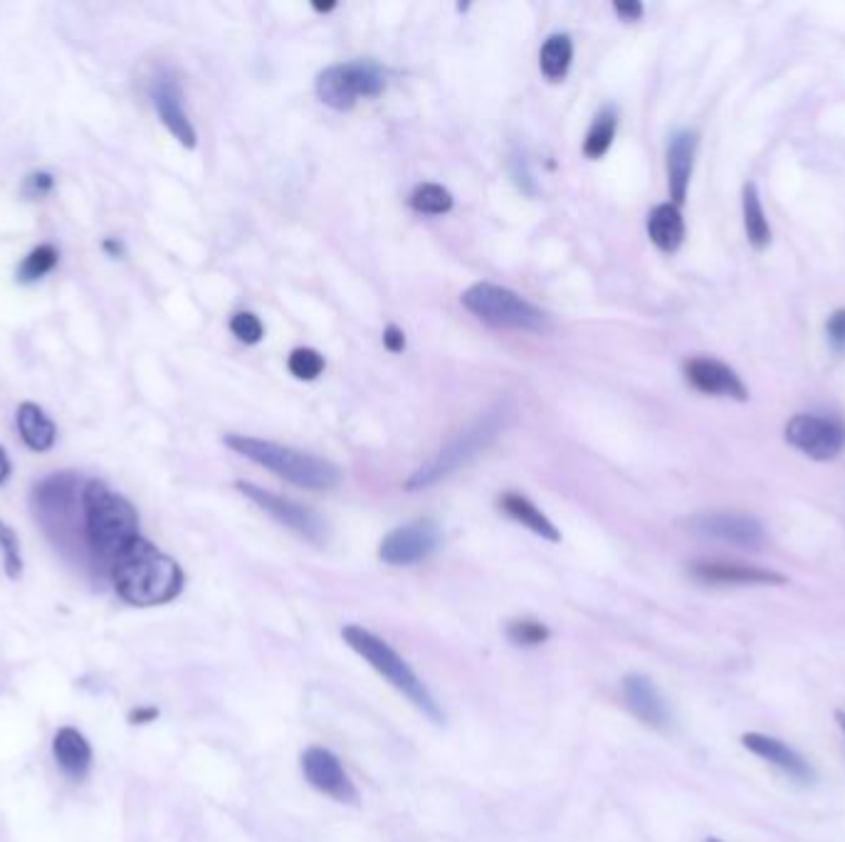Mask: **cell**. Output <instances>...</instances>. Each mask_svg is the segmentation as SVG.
Instances as JSON below:
<instances>
[{
  "label": "cell",
  "mask_w": 845,
  "mask_h": 842,
  "mask_svg": "<svg viewBox=\"0 0 845 842\" xmlns=\"http://www.w3.org/2000/svg\"><path fill=\"white\" fill-rule=\"evenodd\" d=\"M742 213H744V230H747L749 245H752L757 252L766 250L771 242V228H769V220H766L764 208H761L759 188L754 181L744 183Z\"/></svg>",
  "instance_id": "cell-23"
},
{
  "label": "cell",
  "mask_w": 845,
  "mask_h": 842,
  "mask_svg": "<svg viewBox=\"0 0 845 842\" xmlns=\"http://www.w3.org/2000/svg\"><path fill=\"white\" fill-rule=\"evenodd\" d=\"M571 60H574V42L569 35H551L539 52V67L549 82L564 80L571 70Z\"/></svg>",
  "instance_id": "cell-24"
},
{
  "label": "cell",
  "mask_w": 845,
  "mask_h": 842,
  "mask_svg": "<svg viewBox=\"0 0 845 842\" xmlns=\"http://www.w3.org/2000/svg\"><path fill=\"white\" fill-rule=\"evenodd\" d=\"M742 744L747 746L752 754H757L759 759L769 761L771 766H776L779 771H784L786 776H791L794 781L799 783H811L813 778V768L808 766L806 761L801 759L799 754H796L794 749H789V746L784 744V741L774 739V736H766V734H744L742 736Z\"/></svg>",
  "instance_id": "cell-18"
},
{
  "label": "cell",
  "mask_w": 845,
  "mask_h": 842,
  "mask_svg": "<svg viewBox=\"0 0 845 842\" xmlns=\"http://www.w3.org/2000/svg\"><path fill=\"white\" fill-rule=\"evenodd\" d=\"M685 381L697 393L715 398H734V401H749V391L742 378L727 363L710 359V356H695L685 361Z\"/></svg>",
  "instance_id": "cell-13"
},
{
  "label": "cell",
  "mask_w": 845,
  "mask_h": 842,
  "mask_svg": "<svg viewBox=\"0 0 845 842\" xmlns=\"http://www.w3.org/2000/svg\"><path fill=\"white\" fill-rule=\"evenodd\" d=\"M836 719H838V724H841V729L845 734V712H836Z\"/></svg>",
  "instance_id": "cell-40"
},
{
  "label": "cell",
  "mask_w": 845,
  "mask_h": 842,
  "mask_svg": "<svg viewBox=\"0 0 845 842\" xmlns=\"http://www.w3.org/2000/svg\"><path fill=\"white\" fill-rule=\"evenodd\" d=\"M230 331H233L243 344H260L262 336H265V326H262V321L257 319L253 312L235 314V317L230 319Z\"/></svg>",
  "instance_id": "cell-31"
},
{
  "label": "cell",
  "mask_w": 845,
  "mask_h": 842,
  "mask_svg": "<svg viewBox=\"0 0 845 842\" xmlns=\"http://www.w3.org/2000/svg\"><path fill=\"white\" fill-rule=\"evenodd\" d=\"M235 487L250 499V502L257 504L265 514H270L275 522H280L287 529H292L295 534L302 536V539L312 541V544H327L329 541V524L327 519L319 517L314 509L304 507V504L292 502V499L280 497V494H272L267 489L255 487L250 482H238Z\"/></svg>",
  "instance_id": "cell-8"
},
{
  "label": "cell",
  "mask_w": 845,
  "mask_h": 842,
  "mask_svg": "<svg viewBox=\"0 0 845 842\" xmlns=\"http://www.w3.org/2000/svg\"><path fill=\"white\" fill-rule=\"evenodd\" d=\"M314 8H317L319 13H327V10H334V3H329V5H314Z\"/></svg>",
  "instance_id": "cell-39"
},
{
  "label": "cell",
  "mask_w": 845,
  "mask_h": 842,
  "mask_svg": "<svg viewBox=\"0 0 845 842\" xmlns=\"http://www.w3.org/2000/svg\"><path fill=\"white\" fill-rule=\"evenodd\" d=\"M507 638L517 647H539L551 638V633L547 625L539 623V620L522 618L507 625Z\"/></svg>",
  "instance_id": "cell-28"
},
{
  "label": "cell",
  "mask_w": 845,
  "mask_h": 842,
  "mask_svg": "<svg viewBox=\"0 0 845 842\" xmlns=\"http://www.w3.org/2000/svg\"><path fill=\"white\" fill-rule=\"evenodd\" d=\"M82 509H85L87 541L94 554L107 561L117 556L139 539V514L134 504L122 494L112 492L104 482L89 480L82 489Z\"/></svg>",
  "instance_id": "cell-3"
},
{
  "label": "cell",
  "mask_w": 845,
  "mask_h": 842,
  "mask_svg": "<svg viewBox=\"0 0 845 842\" xmlns=\"http://www.w3.org/2000/svg\"><path fill=\"white\" fill-rule=\"evenodd\" d=\"M324 356L314 349H295L287 359V368L299 381H314L324 373Z\"/></svg>",
  "instance_id": "cell-29"
},
{
  "label": "cell",
  "mask_w": 845,
  "mask_h": 842,
  "mask_svg": "<svg viewBox=\"0 0 845 842\" xmlns=\"http://www.w3.org/2000/svg\"><path fill=\"white\" fill-rule=\"evenodd\" d=\"M687 529L700 539L719 541L737 549L757 551L764 546L766 531L759 519L739 512H705L687 519Z\"/></svg>",
  "instance_id": "cell-10"
},
{
  "label": "cell",
  "mask_w": 845,
  "mask_h": 842,
  "mask_svg": "<svg viewBox=\"0 0 845 842\" xmlns=\"http://www.w3.org/2000/svg\"><path fill=\"white\" fill-rule=\"evenodd\" d=\"M411 208L423 215H445L453 210V196L438 183H421L411 193Z\"/></svg>",
  "instance_id": "cell-27"
},
{
  "label": "cell",
  "mask_w": 845,
  "mask_h": 842,
  "mask_svg": "<svg viewBox=\"0 0 845 842\" xmlns=\"http://www.w3.org/2000/svg\"><path fill=\"white\" fill-rule=\"evenodd\" d=\"M15 423H18L20 438L28 445V450H52V445H55L57 440V425L52 423L50 415H47L38 403H20L18 413H15Z\"/></svg>",
  "instance_id": "cell-19"
},
{
  "label": "cell",
  "mask_w": 845,
  "mask_h": 842,
  "mask_svg": "<svg viewBox=\"0 0 845 842\" xmlns=\"http://www.w3.org/2000/svg\"><path fill=\"white\" fill-rule=\"evenodd\" d=\"M500 509L507 514L509 519H512V522L527 526L532 534L542 536V539H547V541H554V544H556V541H561L559 529H556V526L551 524V519L547 517V514H544L542 509L537 507V504L529 502L524 494H519V492L502 494Z\"/></svg>",
  "instance_id": "cell-21"
},
{
  "label": "cell",
  "mask_w": 845,
  "mask_h": 842,
  "mask_svg": "<svg viewBox=\"0 0 845 842\" xmlns=\"http://www.w3.org/2000/svg\"><path fill=\"white\" fill-rule=\"evenodd\" d=\"M828 344L836 354H845V309H836L826 321Z\"/></svg>",
  "instance_id": "cell-33"
},
{
  "label": "cell",
  "mask_w": 845,
  "mask_h": 842,
  "mask_svg": "<svg viewBox=\"0 0 845 842\" xmlns=\"http://www.w3.org/2000/svg\"><path fill=\"white\" fill-rule=\"evenodd\" d=\"M613 10L618 13V18L628 20V23L643 18V5L635 3V0H628V3H616V5H613Z\"/></svg>",
  "instance_id": "cell-35"
},
{
  "label": "cell",
  "mask_w": 845,
  "mask_h": 842,
  "mask_svg": "<svg viewBox=\"0 0 845 842\" xmlns=\"http://www.w3.org/2000/svg\"><path fill=\"white\" fill-rule=\"evenodd\" d=\"M690 576L712 586H784L786 576L737 561H695Z\"/></svg>",
  "instance_id": "cell-14"
},
{
  "label": "cell",
  "mask_w": 845,
  "mask_h": 842,
  "mask_svg": "<svg viewBox=\"0 0 845 842\" xmlns=\"http://www.w3.org/2000/svg\"><path fill=\"white\" fill-rule=\"evenodd\" d=\"M460 302H463V307L472 317L490 326H497V329L534 331V334H544V331L551 329L549 314H544L532 302L519 297L512 289L500 287V284H472L460 297Z\"/></svg>",
  "instance_id": "cell-6"
},
{
  "label": "cell",
  "mask_w": 845,
  "mask_h": 842,
  "mask_svg": "<svg viewBox=\"0 0 845 842\" xmlns=\"http://www.w3.org/2000/svg\"><path fill=\"white\" fill-rule=\"evenodd\" d=\"M784 438L794 450L816 462L838 457L845 447V425L838 418H821L813 413H796L786 423Z\"/></svg>",
  "instance_id": "cell-9"
},
{
  "label": "cell",
  "mask_w": 845,
  "mask_h": 842,
  "mask_svg": "<svg viewBox=\"0 0 845 842\" xmlns=\"http://www.w3.org/2000/svg\"><path fill=\"white\" fill-rule=\"evenodd\" d=\"M112 581L117 596L139 608L171 603L183 591L181 566L141 536L112 563Z\"/></svg>",
  "instance_id": "cell-1"
},
{
  "label": "cell",
  "mask_w": 845,
  "mask_h": 842,
  "mask_svg": "<svg viewBox=\"0 0 845 842\" xmlns=\"http://www.w3.org/2000/svg\"><path fill=\"white\" fill-rule=\"evenodd\" d=\"M0 549H3V559H5V573H8V578H18L20 573H23V559H20V541H18V534H15L13 529H10L8 524L0 522Z\"/></svg>",
  "instance_id": "cell-30"
},
{
  "label": "cell",
  "mask_w": 845,
  "mask_h": 842,
  "mask_svg": "<svg viewBox=\"0 0 845 842\" xmlns=\"http://www.w3.org/2000/svg\"><path fill=\"white\" fill-rule=\"evenodd\" d=\"M618 131V109L616 107H603L601 112L596 114L593 124L589 126V134L584 139V154L586 159L598 161L606 156V151L611 149L613 139H616Z\"/></svg>",
  "instance_id": "cell-25"
},
{
  "label": "cell",
  "mask_w": 845,
  "mask_h": 842,
  "mask_svg": "<svg viewBox=\"0 0 845 842\" xmlns=\"http://www.w3.org/2000/svg\"><path fill=\"white\" fill-rule=\"evenodd\" d=\"M57 260H60V252L55 250L52 245H38L33 247V250L25 255V260L20 262L18 267V282L23 284H33V282H40L45 275H50L52 270L57 267Z\"/></svg>",
  "instance_id": "cell-26"
},
{
  "label": "cell",
  "mask_w": 845,
  "mask_h": 842,
  "mask_svg": "<svg viewBox=\"0 0 845 842\" xmlns=\"http://www.w3.org/2000/svg\"><path fill=\"white\" fill-rule=\"evenodd\" d=\"M52 188H55V176L50 171H33L25 176L23 181V196L28 201H35V198L50 196Z\"/></svg>",
  "instance_id": "cell-32"
},
{
  "label": "cell",
  "mask_w": 845,
  "mask_h": 842,
  "mask_svg": "<svg viewBox=\"0 0 845 842\" xmlns=\"http://www.w3.org/2000/svg\"><path fill=\"white\" fill-rule=\"evenodd\" d=\"M52 751H55V759L67 776H87L89 766H92V749H89L87 739L80 731L72 729V726L57 731L55 741H52Z\"/></svg>",
  "instance_id": "cell-22"
},
{
  "label": "cell",
  "mask_w": 845,
  "mask_h": 842,
  "mask_svg": "<svg viewBox=\"0 0 845 842\" xmlns=\"http://www.w3.org/2000/svg\"><path fill=\"white\" fill-rule=\"evenodd\" d=\"M341 638L356 655L364 657L393 689H398L418 712H423L430 722L445 724V712L440 709L438 699L430 694V689L421 682V677L411 670V665L386 640H381L379 635L361 628V625H346L341 630Z\"/></svg>",
  "instance_id": "cell-5"
},
{
  "label": "cell",
  "mask_w": 845,
  "mask_h": 842,
  "mask_svg": "<svg viewBox=\"0 0 845 842\" xmlns=\"http://www.w3.org/2000/svg\"><path fill=\"white\" fill-rule=\"evenodd\" d=\"M302 773L314 791L334 798L337 803H359V791H356V786L351 783V778L346 776L339 756L332 754L329 749H324V746H309V749H304Z\"/></svg>",
  "instance_id": "cell-12"
},
{
  "label": "cell",
  "mask_w": 845,
  "mask_h": 842,
  "mask_svg": "<svg viewBox=\"0 0 845 842\" xmlns=\"http://www.w3.org/2000/svg\"><path fill=\"white\" fill-rule=\"evenodd\" d=\"M8 477H10V460H8V455H5L3 445H0V484L8 482Z\"/></svg>",
  "instance_id": "cell-38"
},
{
  "label": "cell",
  "mask_w": 845,
  "mask_h": 842,
  "mask_svg": "<svg viewBox=\"0 0 845 842\" xmlns=\"http://www.w3.org/2000/svg\"><path fill=\"white\" fill-rule=\"evenodd\" d=\"M386 89V72L374 60H354L332 65L317 77V97L337 112H349L359 97H379Z\"/></svg>",
  "instance_id": "cell-7"
},
{
  "label": "cell",
  "mask_w": 845,
  "mask_h": 842,
  "mask_svg": "<svg viewBox=\"0 0 845 842\" xmlns=\"http://www.w3.org/2000/svg\"><path fill=\"white\" fill-rule=\"evenodd\" d=\"M102 250H104V255L114 257V260H122V257L127 255V247H124V242L119 238H104Z\"/></svg>",
  "instance_id": "cell-36"
},
{
  "label": "cell",
  "mask_w": 845,
  "mask_h": 842,
  "mask_svg": "<svg viewBox=\"0 0 845 842\" xmlns=\"http://www.w3.org/2000/svg\"><path fill=\"white\" fill-rule=\"evenodd\" d=\"M443 534L433 519H416L393 529L379 546V559L388 566H413L438 551Z\"/></svg>",
  "instance_id": "cell-11"
},
{
  "label": "cell",
  "mask_w": 845,
  "mask_h": 842,
  "mask_svg": "<svg viewBox=\"0 0 845 842\" xmlns=\"http://www.w3.org/2000/svg\"><path fill=\"white\" fill-rule=\"evenodd\" d=\"M151 99H154L161 124L169 129L173 139L181 146H186V149H196L198 134L193 129L191 119H188L186 107H183V92L178 82L169 75H159L154 80V87H151Z\"/></svg>",
  "instance_id": "cell-15"
},
{
  "label": "cell",
  "mask_w": 845,
  "mask_h": 842,
  "mask_svg": "<svg viewBox=\"0 0 845 842\" xmlns=\"http://www.w3.org/2000/svg\"><path fill=\"white\" fill-rule=\"evenodd\" d=\"M707 842H722V840H717V838H710Z\"/></svg>",
  "instance_id": "cell-41"
},
{
  "label": "cell",
  "mask_w": 845,
  "mask_h": 842,
  "mask_svg": "<svg viewBox=\"0 0 845 842\" xmlns=\"http://www.w3.org/2000/svg\"><path fill=\"white\" fill-rule=\"evenodd\" d=\"M623 702H626L628 712L633 714L638 722L655 731H665L673 724V714H670L668 704H665L663 694L655 689V684L643 675H628L623 680Z\"/></svg>",
  "instance_id": "cell-16"
},
{
  "label": "cell",
  "mask_w": 845,
  "mask_h": 842,
  "mask_svg": "<svg viewBox=\"0 0 845 842\" xmlns=\"http://www.w3.org/2000/svg\"><path fill=\"white\" fill-rule=\"evenodd\" d=\"M697 139L695 131L682 129L670 139L668 146V188L673 203L680 208L685 203L687 188H690V176L692 168H695V156H697Z\"/></svg>",
  "instance_id": "cell-17"
},
{
  "label": "cell",
  "mask_w": 845,
  "mask_h": 842,
  "mask_svg": "<svg viewBox=\"0 0 845 842\" xmlns=\"http://www.w3.org/2000/svg\"><path fill=\"white\" fill-rule=\"evenodd\" d=\"M648 235L660 252L673 255L680 250L682 240H685V220H682L680 208L675 203H663L650 210Z\"/></svg>",
  "instance_id": "cell-20"
},
{
  "label": "cell",
  "mask_w": 845,
  "mask_h": 842,
  "mask_svg": "<svg viewBox=\"0 0 845 842\" xmlns=\"http://www.w3.org/2000/svg\"><path fill=\"white\" fill-rule=\"evenodd\" d=\"M156 717H159V709H156V707H136L134 712L129 714V722L131 724H149V722H154Z\"/></svg>",
  "instance_id": "cell-37"
},
{
  "label": "cell",
  "mask_w": 845,
  "mask_h": 842,
  "mask_svg": "<svg viewBox=\"0 0 845 842\" xmlns=\"http://www.w3.org/2000/svg\"><path fill=\"white\" fill-rule=\"evenodd\" d=\"M509 415H512V408H509L507 401L495 403L492 408H487L485 413L477 415L470 425H465L460 433H455L453 438L445 442L433 457L411 475V480L406 482L408 492H418V489H428L433 484H438L445 477H450L453 472H458L460 467H465L467 462L475 460L485 447H490L495 442L497 435L505 430Z\"/></svg>",
  "instance_id": "cell-4"
},
{
  "label": "cell",
  "mask_w": 845,
  "mask_h": 842,
  "mask_svg": "<svg viewBox=\"0 0 845 842\" xmlns=\"http://www.w3.org/2000/svg\"><path fill=\"white\" fill-rule=\"evenodd\" d=\"M383 346H386L388 351H393V354H398V351H403V346H406V336H403V331L398 329V326H386V331H383Z\"/></svg>",
  "instance_id": "cell-34"
},
{
  "label": "cell",
  "mask_w": 845,
  "mask_h": 842,
  "mask_svg": "<svg viewBox=\"0 0 845 842\" xmlns=\"http://www.w3.org/2000/svg\"><path fill=\"white\" fill-rule=\"evenodd\" d=\"M225 445L243 455L245 460L275 472L282 480L292 482L295 487L312 489V492H329L339 487L344 472L334 462L324 457L309 455V452L295 450V447L280 445V442L250 438V435H225Z\"/></svg>",
  "instance_id": "cell-2"
}]
</instances>
